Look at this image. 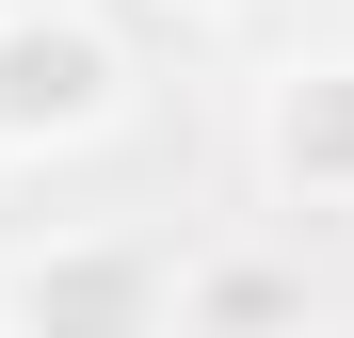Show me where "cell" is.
<instances>
[{
    "label": "cell",
    "instance_id": "cell-1",
    "mask_svg": "<svg viewBox=\"0 0 354 338\" xmlns=\"http://www.w3.org/2000/svg\"><path fill=\"white\" fill-rule=\"evenodd\" d=\"M129 113V32L97 0H0V161H65Z\"/></svg>",
    "mask_w": 354,
    "mask_h": 338
},
{
    "label": "cell",
    "instance_id": "cell-2",
    "mask_svg": "<svg viewBox=\"0 0 354 338\" xmlns=\"http://www.w3.org/2000/svg\"><path fill=\"white\" fill-rule=\"evenodd\" d=\"M0 338H161V242L65 225V242L0 258Z\"/></svg>",
    "mask_w": 354,
    "mask_h": 338
},
{
    "label": "cell",
    "instance_id": "cell-3",
    "mask_svg": "<svg viewBox=\"0 0 354 338\" xmlns=\"http://www.w3.org/2000/svg\"><path fill=\"white\" fill-rule=\"evenodd\" d=\"M258 178L306 209H354V48H306L258 81Z\"/></svg>",
    "mask_w": 354,
    "mask_h": 338
},
{
    "label": "cell",
    "instance_id": "cell-4",
    "mask_svg": "<svg viewBox=\"0 0 354 338\" xmlns=\"http://www.w3.org/2000/svg\"><path fill=\"white\" fill-rule=\"evenodd\" d=\"M161 338H322V306H306V258H274V242L177 258V274H161Z\"/></svg>",
    "mask_w": 354,
    "mask_h": 338
},
{
    "label": "cell",
    "instance_id": "cell-5",
    "mask_svg": "<svg viewBox=\"0 0 354 338\" xmlns=\"http://www.w3.org/2000/svg\"><path fill=\"white\" fill-rule=\"evenodd\" d=\"M161 17H258V0H161Z\"/></svg>",
    "mask_w": 354,
    "mask_h": 338
}]
</instances>
